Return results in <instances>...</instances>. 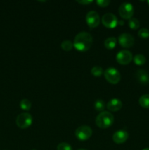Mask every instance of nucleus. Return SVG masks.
Wrapping results in <instances>:
<instances>
[{
	"label": "nucleus",
	"mask_w": 149,
	"mask_h": 150,
	"mask_svg": "<svg viewBox=\"0 0 149 150\" xmlns=\"http://www.w3.org/2000/svg\"><path fill=\"white\" fill-rule=\"evenodd\" d=\"M93 38L90 33L81 32L77 34L74 39L73 46L79 51H86L91 47Z\"/></svg>",
	"instance_id": "obj_1"
},
{
	"label": "nucleus",
	"mask_w": 149,
	"mask_h": 150,
	"mask_svg": "<svg viewBox=\"0 0 149 150\" xmlns=\"http://www.w3.org/2000/svg\"><path fill=\"white\" fill-rule=\"evenodd\" d=\"M114 122V117L108 111H102L96 118V125L101 129H106L110 127Z\"/></svg>",
	"instance_id": "obj_2"
},
{
	"label": "nucleus",
	"mask_w": 149,
	"mask_h": 150,
	"mask_svg": "<svg viewBox=\"0 0 149 150\" xmlns=\"http://www.w3.org/2000/svg\"><path fill=\"white\" fill-rule=\"evenodd\" d=\"M105 79L112 84H117L121 80V74L117 69L108 67L104 72Z\"/></svg>",
	"instance_id": "obj_3"
},
{
	"label": "nucleus",
	"mask_w": 149,
	"mask_h": 150,
	"mask_svg": "<svg viewBox=\"0 0 149 150\" xmlns=\"http://www.w3.org/2000/svg\"><path fill=\"white\" fill-rule=\"evenodd\" d=\"M92 133H93L92 129L88 125L80 126L76 129L75 132H74L76 138L82 142L90 139L91 136H92Z\"/></svg>",
	"instance_id": "obj_4"
},
{
	"label": "nucleus",
	"mask_w": 149,
	"mask_h": 150,
	"mask_svg": "<svg viewBox=\"0 0 149 150\" xmlns=\"http://www.w3.org/2000/svg\"><path fill=\"white\" fill-rule=\"evenodd\" d=\"M16 125L21 129H26L29 127L32 123V117L27 112L21 113L16 118Z\"/></svg>",
	"instance_id": "obj_5"
},
{
	"label": "nucleus",
	"mask_w": 149,
	"mask_h": 150,
	"mask_svg": "<svg viewBox=\"0 0 149 150\" xmlns=\"http://www.w3.org/2000/svg\"><path fill=\"white\" fill-rule=\"evenodd\" d=\"M120 16L124 19H130L134 15V7L129 2H124L118 8Z\"/></svg>",
	"instance_id": "obj_6"
},
{
	"label": "nucleus",
	"mask_w": 149,
	"mask_h": 150,
	"mask_svg": "<svg viewBox=\"0 0 149 150\" xmlns=\"http://www.w3.org/2000/svg\"><path fill=\"white\" fill-rule=\"evenodd\" d=\"M102 23L105 27L112 29L118 25V21L115 15L111 13H107L102 16Z\"/></svg>",
	"instance_id": "obj_7"
},
{
	"label": "nucleus",
	"mask_w": 149,
	"mask_h": 150,
	"mask_svg": "<svg viewBox=\"0 0 149 150\" xmlns=\"http://www.w3.org/2000/svg\"><path fill=\"white\" fill-rule=\"evenodd\" d=\"M86 21L88 26H89V27L91 28V29L96 28V26H99V22H100L99 15L98 14L96 11H94V10L89 11V13L86 14Z\"/></svg>",
	"instance_id": "obj_8"
},
{
	"label": "nucleus",
	"mask_w": 149,
	"mask_h": 150,
	"mask_svg": "<svg viewBox=\"0 0 149 150\" xmlns=\"http://www.w3.org/2000/svg\"><path fill=\"white\" fill-rule=\"evenodd\" d=\"M132 59V54L128 50H121L116 55L117 62L123 65L129 64Z\"/></svg>",
	"instance_id": "obj_9"
},
{
	"label": "nucleus",
	"mask_w": 149,
	"mask_h": 150,
	"mask_svg": "<svg viewBox=\"0 0 149 150\" xmlns=\"http://www.w3.org/2000/svg\"><path fill=\"white\" fill-rule=\"evenodd\" d=\"M118 42L123 48H131L134 44V38L131 34L123 33L118 37Z\"/></svg>",
	"instance_id": "obj_10"
},
{
	"label": "nucleus",
	"mask_w": 149,
	"mask_h": 150,
	"mask_svg": "<svg viewBox=\"0 0 149 150\" xmlns=\"http://www.w3.org/2000/svg\"><path fill=\"white\" fill-rule=\"evenodd\" d=\"M129 138V133L126 130H118L114 133L112 136V140L116 144H123L127 142Z\"/></svg>",
	"instance_id": "obj_11"
},
{
	"label": "nucleus",
	"mask_w": 149,
	"mask_h": 150,
	"mask_svg": "<svg viewBox=\"0 0 149 150\" xmlns=\"http://www.w3.org/2000/svg\"><path fill=\"white\" fill-rule=\"evenodd\" d=\"M122 102L118 98H112L107 104V108L110 111H118L122 108Z\"/></svg>",
	"instance_id": "obj_12"
},
{
	"label": "nucleus",
	"mask_w": 149,
	"mask_h": 150,
	"mask_svg": "<svg viewBox=\"0 0 149 150\" xmlns=\"http://www.w3.org/2000/svg\"><path fill=\"white\" fill-rule=\"evenodd\" d=\"M136 78H137V81L142 84H146L149 81L148 74L145 70H143V69L138 70L136 72Z\"/></svg>",
	"instance_id": "obj_13"
},
{
	"label": "nucleus",
	"mask_w": 149,
	"mask_h": 150,
	"mask_svg": "<svg viewBox=\"0 0 149 150\" xmlns=\"http://www.w3.org/2000/svg\"><path fill=\"white\" fill-rule=\"evenodd\" d=\"M116 38H114V37H110V38H108L105 40L104 45H105V48H108V49H112L116 45Z\"/></svg>",
	"instance_id": "obj_14"
},
{
	"label": "nucleus",
	"mask_w": 149,
	"mask_h": 150,
	"mask_svg": "<svg viewBox=\"0 0 149 150\" xmlns=\"http://www.w3.org/2000/svg\"><path fill=\"white\" fill-rule=\"evenodd\" d=\"M139 103L142 107L145 108H149V95L145 94V95H142L139 99Z\"/></svg>",
	"instance_id": "obj_15"
},
{
	"label": "nucleus",
	"mask_w": 149,
	"mask_h": 150,
	"mask_svg": "<svg viewBox=\"0 0 149 150\" xmlns=\"http://www.w3.org/2000/svg\"><path fill=\"white\" fill-rule=\"evenodd\" d=\"M133 60H134V62L137 65H143L146 62L145 57L143 55H142V54H137V55H135L134 58H133Z\"/></svg>",
	"instance_id": "obj_16"
},
{
	"label": "nucleus",
	"mask_w": 149,
	"mask_h": 150,
	"mask_svg": "<svg viewBox=\"0 0 149 150\" xmlns=\"http://www.w3.org/2000/svg\"><path fill=\"white\" fill-rule=\"evenodd\" d=\"M94 108L97 111H101V112H102L105 108V102L101 99L96 100L94 103Z\"/></svg>",
	"instance_id": "obj_17"
},
{
	"label": "nucleus",
	"mask_w": 149,
	"mask_h": 150,
	"mask_svg": "<svg viewBox=\"0 0 149 150\" xmlns=\"http://www.w3.org/2000/svg\"><path fill=\"white\" fill-rule=\"evenodd\" d=\"M20 107L24 111H29L32 107V103L28 99H23L20 102Z\"/></svg>",
	"instance_id": "obj_18"
},
{
	"label": "nucleus",
	"mask_w": 149,
	"mask_h": 150,
	"mask_svg": "<svg viewBox=\"0 0 149 150\" xmlns=\"http://www.w3.org/2000/svg\"><path fill=\"white\" fill-rule=\"evenodd\" d=\"M91 73L95 77H100L102 75L103 72V69L100 67V66H94L91 68Z\"/></svg>",
	"instance_id": "obj_19"
},
{
	"label": "nucleus",
	"mask_w": 149,
	"mask_h": 150,
	"mask_svg": "<svg viewBox=\"0 0 149 150\" xmlns=\"http://www.w3.org/2000/svg\"><path fill=\"white\" fill-rule=\"evenodd\" d=\"M129 26L132 29H137L140 27V21L135 18H131L129 21Z\"/></svg>",
	"instance_id": "obj_20"
},
{
	"label": "nucleus",
	"mask_w": 149,
	"mask_h": 150,
	"mask_svg": "<svg viewBox=\"0 0 149 150\" xmlns=\"http://www.w3.org/2000/svg\"><path fill=\"white\" fill-rule=\"evenodd\" d=\"M61 47L63 50H64V51H69L73 48V43L70 40H64L61 42Z\"/></svg>",
	"instance_id": "obj_21"
},
{
	"label": "nucleus",
	"mask_w": 149,
	"mask_h": 150,
	"mask_svg": "<svg viewBox=\"0 0 149 150\" xmlns=\"http://www.w3.org/2000/svg\"><path fill=\"white\" fill-rule=\"evenodd\" d=\"M57 150H72V148L69 144L62 142L57 146Z\"/></svg>",
	"instance_id": "obj_22"
},
{
	"label": "nucleus",
	"mask_w": 149,
	"mask_h": 150,
	"mask_svg": "<svg viewBox=\"0 0 149 150\" xmlns=\"http://www.w3.org/2000/svg\"><path fill=\"white\" fill-rule=\"evenodd\" d=\"M138 35L142 38H148L149 37V30L146 28H142L139 30Z\"/></svg>",
	"instance_id": "obj_23"
},
{
	"label": "nucleus",
	"mask_w": 149,
	"mask_h": 150,
	"mask_svg": "<svg viewBox=\"0 0 149 150\" xmlns=\"http://www.w3.org/2000/svg\"><path fill=\"white\" fill-rule=\"evenodd\" d=\"M96 4L99 6V7H107L110 4V1L109 0H96Z\"/></svg>",
	"instance_id": "obj_24"
},
{
	"label": "nucleus",
	"mask_w": 149,
	"mask_h": 150,
	"mask_svg": "<svg viewBox=\"0 0 149 150\" xmlns=\"http://www.w3.org/2000/svg\"><path fill=\"white\" fill-rule=\"evenodd\" d=\"M77 2L81 4H89L93 2V1L92 0H80H80H77Z\"/></svg>",
	"instance_id": "obj_25"
},
{
	"label": "nucleus",
	"mask_w": 149,
	"mask_h": 150,
	"mask_svg": "<svg viewBox=\"0 0 149 150\" xmlns=\"http://www.w3.org/2000/svg\"><path fill=\"white\" fill-rule=\"evenodd\" d=\"M118 23H119L120 25H124V21H118Z\"/></svg>",
	"instance_id": "obj_26"
},
{
	"label": "nucleus",
	"mask_w": 149,
	"mask_h": 150,
	"mask_svg": "<svg viewBox=\"0 0 149 150\" xmlns=\"http://www.w3.org/2000/svg\"><path fill=\"white\" fill-rule=\"evenodd\" d=\"M143 150H149V148H145V149H143Z\"/></svg>",
	"instance_id": "obj_27"
},
{
	"label": "nucleus",
	"mask_w": 149,
	"mask_h": 150,
	"mask_svg": "<svg viewBox=\"0 0 149 150\" xmlns=\"http://www.w3.org/2000/svg\"><path fill=\"white\" fill-rule=\"evenodd\" d=\"M77 150H88V149H77Z\"/></svg>",
	"instance_id": "obj_28"
},
{
	"label": "nucleus",
	"mask_w": 149,
	"mask_h": 150,
	"mask_svg": "<svg viewBox=\"0 0 149 150\" xmlns=\"http://www.w3.org/2000/svg\"><path fill=\"white\" fill-rule=\"evenodd\" d=\"M148 5H149V1H148Z\"/></svg>",
	"instance_id": "obj_29"
},
{
	"label": "nucleus",
	"mask_w": 149,
	"mask_h": 150,
	"mask_svg": "<svg viewBox=\"0 0 149 150\" xmlns=\"http://www.w3.org/2000/svg\"><path fill=\"white\" fill-rule=\"evenodd\" d=\"M32 150H36V149H32Z\"/></svg>",
	"instance_id": "obj_30"
},
{
	"label": "nucleus",
	"mask_w": 149,
	"mask_h": 150,
	"mask_svg": "<svg viewBox=\"0 0 149 150\" xmlns=\"http://www.w3.org/2000/svg\"></svg>",
	"instance_id": "obj_31"
}]
</instances>
